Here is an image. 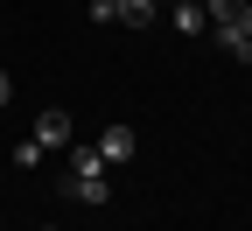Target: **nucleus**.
Wrapping results in <instances>:
<instances>
[{"label": "nucleus", "instance_id": "nucleus-5", "mask_svg": "<svg viewBox=\"0 0 252 231\" xmlns=\"http://www.w3.org/2000/svg\"><path fill=\"white\" fill-rule=\"evenodd\" d=\"M119 21L126 28H154V0H119Z\"/></svg>", "mask_w": 252, "mask_h": 231}, {"label": "nucleus", "instance_id": "nucleus-8", "mask_svg": "<svg viewBox=\"0 0 252 231\" xmlns=\"http://www.w3.org/2000/svg\"><path fill=\"white\" fill-rule=\"evenodd\" d=\"M238 28H245V42H252V0H238Z\"/></svg>", "mask_w": 252, "mask_h": 231}, {"label": "nucleus", "instance_id": "nucleus-9", "mask_svg": "<svg viewBox=\"0 0 252 231\" xmlns=\"http://www.w3.org/2000/svg\"><path fill=\"white\" fill-rule=\"evenodd\" d=\"M7 98H14V77H7V70H0V105H7Z\"/></svg>", "mask_w": 252, "mask_h": 231}, {"label": "nucleus", "instance_id": "nucleus-3", "mask_svg": "<svg viewBox=\"0 0 252 231\" xmlns=\"http://www.w3.org/2000/svg\"><path fill=\"white\" fill-rule=\"evenodd\" d=\"M28 140H35L42 154H56V147H70V112H42V126H35V133H28Z\"/></svg>", "mask_w": 252, "mask_h": 231}, {"label": "nucleus", "instance_id": "nucleus-6", "mask_svg": "<svg viewBox=\"0 0 252 231\" xmlns=\"http://www.w3.org/2000/svg\"><path fill=\"white\" fill-rule=\"evenodd\" d=\"M203 14H210L217 28H224V21H238V0H203Z\"/></svg>", "mask_w": 252, "mask_h": 231}, {"label": "nucleus", "instance_id": "nucleus-10", "mask_svg": "<svg viewBox=\"0 0 252 231\" xmlns=\"http://www.w3.org/2000/svg\"><path fill=\"white\" fill-rule=\"evenodd\" d=\"M42 231H56V224H42Z\"/></svg>", "mask_w": 252, "mask_h": 231}, {"label": "nucleus", "instance_id": "nucleus-7", "mask_svg": "<svg viewBox=\"0 0 252 231\" xmlns=\"http://www.w3.org/2000/svg\"><path fill=\"white\" fill-rule=\"evenodd\" d=\"M91 21H119V0H91Z\"/></svg>", "mask_w": 252, "mask_h": 231}, {"label": "nucleus", "instance_id": "nucleus-11", "mask_svg": "<svg viewBox=\"0 0 252 231\" xmlns=\"http://www.w3.org/2000/svg\"><path fill=\"white\" fill-rule=\"evenodd\" d=\"M245 63H252V56H245Z\"/></svg>", "mask_w": 252, "mask_h": 231}, {"label": "nucleus", "instance_id": "nucleus-2", "mask_svg": "<svg viewBox=\"0 0 252 231\" xmlns=\"http://www.w3.org/2000/svg\"><path fill=\"white\" fill-rule=\"evenodd\" d=\"M133 147H140V133H133L126 119H112L105 133H98V161H105V168H119V161H133Z\"/></svg>", "mask_w": 252, "mask_h": 231}, {"label": "nucleus", "instance_id": "nucleus-1", "mask_svg": "<svg viewBox=\"0 0 252 231\" xmlns=\"http://www.w3.org/2000/svg\"><path fill=\"white\" fill-rule=\"evenodd\" d=\"M63 196H70V203H91V210H105V203H112V182H105V161H98V147H77V154H70Z\"/></svg>", "mask_w": 252, "mask_h": 231}, {"label": "nucleus", "instance_id": "nucleus-4", "mask_svg": "<svg viewBox=\"0 0 252 231\" xmlns=\"http://www.w3.org/2000/svg\"><path fill=\"white\" fill-rule=\"evenodd\" d=\"M203 0H175V28H182V35H203Z\"/></svg>", "mask_w": 252, "mask_h": 231}]
</instances>
